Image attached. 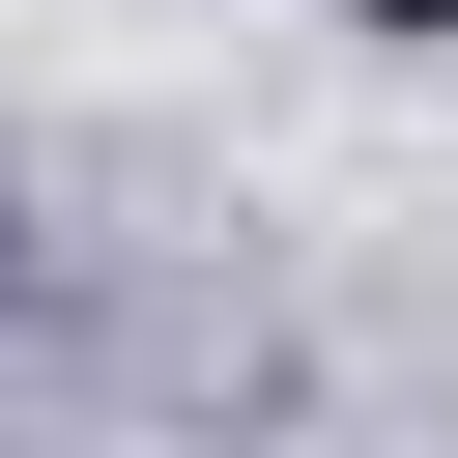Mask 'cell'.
<instances>
[{
	"mask_svg": "<svg viewBox=\"0 0 458 458\" xmlns=\"http://www.w3.org/2000/svg\"><path fill=\"white\" fill-rule=\"evenodd\" d=\"M344 29H401V57H458V0H344Z\"/></svg>",
	"mask_w": 458,
	"mask_h": 458,
	"instance_id": "cell-1",
	"label": "cell"
}]
</instances>
